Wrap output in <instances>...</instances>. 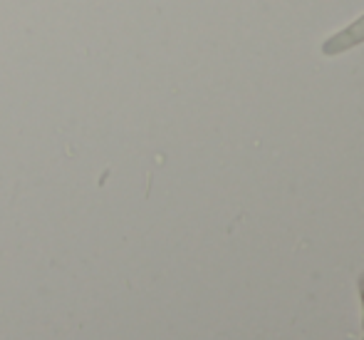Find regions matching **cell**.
Listing matches in <instances>:
<instances>
[{
  "instance_id": "6da1fadb",
  "label": "cell",
  "mask_w": 364,
  "mask_h": 340,
  "mask_svg": "<svg viewBox=\"0 0 364 340\" xmlns=\"http://www.w3.org/2000/svg\"><path fill=\"white\" fill-rule=\"evenodd\" d=\"M360 43H364V15L357 20V23H352L350 28L342 30V33L332 35V38L322 45V50H325V55H340Z\"/></svg>"
}]
</instances>
